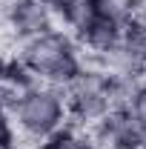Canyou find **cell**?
I'll return each mask as SVG.
<instances>
[{"label": "cell", "instance_id": "1", "mask_svg": "<svg viewBox=\"0 0 146 149\" xmlns=\"http://www.w3.org/2000/svg\"><path fill=\"white\" fill-rule=\"evenodd\" d=\"M15 57L35 74L40 83L60 86V89L72 77H77L80 69L86 66L83 49L77 46L72 32H66L63 26H52V29H46L40 35L23 40Z\"/></svg>", "mask_w": 146, "mask_h": 149}, {"label": "cell", "instance_id": "2", "mask_svg": "<svg viewBox=\"0 0 146 149\" xmlns=\"http://www.w3.org/2000/svg\"><path fill=\"white\" fill-rule=\"evenodd\" d=\"M9 118L20 135H26L32 141H43L46 135L69 123L63 89L49 86V83H35L23 92H15L12 103H9Z\"/></svg>", "mask_w": 146, "mask_h": 149}, {"label": "cell", "instance_id": "3", "mask_svg": "<svg viewBox=\"0 0 146 149\" xmlns=\"http://www.w3.org/2000/svg\"><path fill=\"white\" fill-rule=\"evenodd\" d=\"M37 149H100V146L95 143V138L86 129H80L74 123H63L60 129L37 141Z\"/></svg>", "mask_w": 146, "mask_h": 149}, {"label": "cell", "instance_id": "4", "mask_svg": "<svg viewBox=\"0 0 146 149\" xmlns=\"http://www.w3.org/2000/svg\"><path fill=\"white\" fill-rule=\"evenodd\" d=\"M126 109H129V112H135L140 120H146V77H140V80L132 86L129 100H126Z\"/></svg>", "mask_w": 146, "mask_h": 149}, {"label": "cell", "instance_id": "5", "mask_svg": "<svg viewBox=\"0 0 146 149\" xmlns=\"http://www.w3.org/2000/svg\"><path fill=\"white\" fill-rule=\"evenodd\" d=\"M17 135H20V132L15 129V123H12L9 112H0V146H3V149L17 146Z\"/></svg>", "mask_w": 146, "mask_h": 149}, {"label": "cell", "instance_id": "6", "mask_svg": "<svg viewBox=\"0 0 146 149\" xmlns=\"http://www.w3.org/2000/svg\"><path fill=\"white\" fill-rule=\"evenodd\" d=\"M74 3H77V0H43V6L52 12V17H55L57 23L66 17L69 12H72V6H74Z\"/></svg>", "mask_w": 146, "mask_h": 149}, {"label": "cell", "instance_id": "7", "mask_svg": "<svg viewBox=\"0 0 146 149\" xmlns=\"http://www.w3.org/2000/svg\"><path fill=\"white\" fill-rule=\"evenodd\" d=\"M12 97H15V92H12L9 86H3V83H0V112H9V103H12Z\"/></svg>", "mask_w": 146, "mask_h": 149}, {"label": "cell", "instance_id": "8", "mask_svg": "<svg viewBox=\"0 0 146 149\" xmlns=\"http://www.w3.org/2000/svg\"><path fill=\"white\" fill-rule=\"evenodd\" d=\"M6 63H9V57L0 55V83H3V72H6Z\"/></svg>", "mask_w": 146, "mask_h": 149}, {"label": "cell", "instance_id": "9", "mask_svg": "<svg viewBox=\"0 0 146 149\" xmlns=\"http://www.w3.org/2000/svg\"><path fill=\"white\" fill-rule=\"evenodd\" d=\"M0 149H3V146H0ZM12 149H17V146H12Z\"/></svg>", "mask_w": 146, "mask_h": 149}]
</instances>
